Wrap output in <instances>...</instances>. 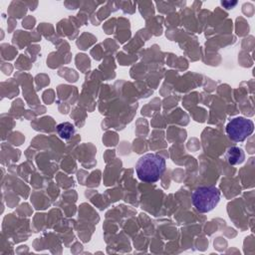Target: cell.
Wrapping results in <instances>:
<instances>
[{
  "label": "cell",
  "instance_id": "cell-4",
  "mask_svg": "<svg viewBox=\"0 0 255 255\" xmlns=\"http://www.w3.org/2000/svg\"><path fill=\"white\" fill-rule=\"evenodd\" d=\"M225 158L229 164L237 165L244 161L245 154L242 148L238 146H231L226 150Z\"/></svg>",
  "mask_w": 255,
  "mask_h": 255
},
{
  "label": "cell",
  "instance_id": "cell-3",
  "mask_svg": "<svg viewBox=\"0 0 255 255\" xmlns=\"http://www.w3.org/2000/svg\"><path fill=\"white\" fill-rule=\"evenodd\" d=\"M225 130L231 140L235 142H241L252 134L254 130V124L249 119L237 117L232 119L226 125Z\"/></svg>",
  "mask_w": 255,
  "mask_h": 255
},
{
  "label": "cell",
  "instance_id": "cell-1",
  "mask_svg": "<svg viewBox=\"0 0 255 255\" xmlns=\"http://www.w3.org/2000/svg\"><path fill=\"white\" fill-rule=\"evenodd\" d=\"M165 159L156 153H146L140 156L135 163V172L139 180L154 183L159 180L165 171Z\"/></svg>",
  "mask_w": 255,
  "mask_h": 255
},
{
  "label": "cell",
  "instance_id": "cell-5",
  "mask_svg": "<svg viewBox=\"0 0 255 255\" xmlns=\"http://www.w3.org/2000/svg\"><path fill=\"white\" fill-rule=\"evenodd\" d=\"M58 135L63 139H70L75 133L74 126L69 122L61 123L56 128Z\"/></svg>",
  "mask_w": 255,
  "mask_h": 255
},
{
  "label": "cell",
  "instance_id": "cell-2",
  "mask_svg": "<svg viewBox=\"0 0 255 255\" xmlns=\"http://www.w3.org/2000/svg\"><path fill=\"white\" fill-rule=\"evenodd\" d=\"M191 201L198 212L207 213L214 209L219 203L220 191L213 185L199 186L192 192Z\"/></svg>",
  "mask_w": 255,
  "mask_h": 255
},
{
  "label": "cell",
  "instance_id": "cell-6",
  "mask_svg": "<svg viewBox=\"0 0 255 255\" xmlns=\"http://www.w3.org/2000/svg\"><path fill=\"white\" fill-rule=\"evenodd\" d=\"M237 4V2L236 1H234V2H222V5H224L225 6V8L226 9H230V8H232L233 6H235Z\"/></svg>",
  "mask_w": 255,
  "mask_h": 255
}]
</instances>
